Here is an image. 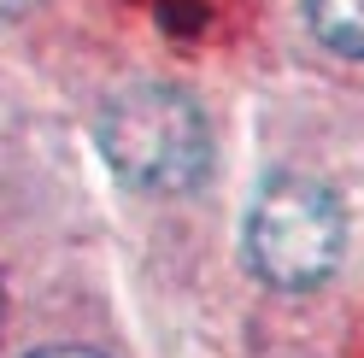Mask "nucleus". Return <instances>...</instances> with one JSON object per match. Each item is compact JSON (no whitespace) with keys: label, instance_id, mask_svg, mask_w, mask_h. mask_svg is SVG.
I'll return each instance as SVG.
<instances>
[{"label":"nucleus","instance_id":"nucleus-1","mask_svg":"<svg viewBox=\"0 0 364 358\" xmlns=\"http://www.w3.org/2000/svg\"><path fill=\"white\" fill-rule=\"evenodd\" d=\"M100 153L129 188L182 194L212 165V129L194 94L171 82H135L100 112Z\"/></svg>","mask_w":364,"mask_h":358},{"label":"nucleus","instance_id":"nucleus-2","mask_svg":"<svg viewBox=\"0 0 364 358\" xmlns=\"http://www.w3.org/2000/svg\"><path fill=\"white\" fill-rule=\"evenodd\" d=\"M241 247L247 264L270 282V288H317L347 247V212H341V194L317 176L300 170H277L264 176L253 206L241 223Z\"/></svg>","mask_w":364,"mask_h":358},{"label":"nucleus","instance_id":"nucleus-3","mask_svg":"<svg viewBox=\"0 0 364 358\" xmlns=\"http://www.w3.org/2000/svg\"><path fill=\"white\" fill-rule=\"evenodd\" d=\"M306 24L341 59H364V0H306Z\"/></svg>","mask_w":364,"mask_h":358},{"label":"nucleus","instance_id":"nucleus-4","mask_svg":"<svg viewBox=\"0 0 364 358\" xmlns=\"http://www.w3.org/2000/svg\"><path fill=\"white\" fill-rule=\"evenodd\" d=\"M30 358H100V352H88V347H41Z\"/></svg>","mask_w":364,"mask_h":358},{"label":"nucleus","instance_id":"nucleus-5","mask_svg":"<svg viewBox=\"0 0 364 358\" xmlns=\"http://www.w3.org/2000/svg\"><path fill=\"white\" fill-rule=\"evenodd\" d=\"M30 0H0V18H12V12H24Z\"/></svg>","mask_w":364,"mask_h":358}]
</instances>
